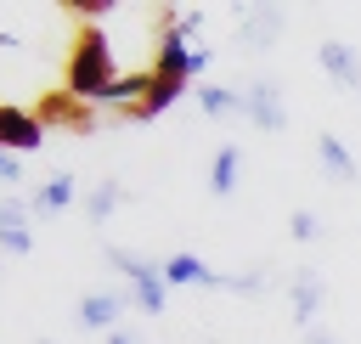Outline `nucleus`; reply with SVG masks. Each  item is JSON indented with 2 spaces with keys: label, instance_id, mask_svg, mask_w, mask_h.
Here are the masks:
<instances>
[{
  "label": "nucleus",
  "instance_id": "nucleus-4",
  "mask_svg": "<svg viewBox=\"0 0 361 344\" xmlns=\"http://www.w3.org/2000/svg\"><path fill=\"white\" fill-rule=\"evenodd\" d=\"M130 305H135V299H130V288H90V293H79L73 321H79L85 333H113V327H118V316H124Z\"/></svg>",
  "mask_w": 361,
  "mask_h": 344
},
{
  "label": "nucleus",
  "instance_id": "nucleus-8",
  "mask_svg": "<svg viewBox=\"0 0 361 344\" xmlns=\"http://www.w3.org/2000/svg\"><path fill=\"white\" fill-rule=\"evenodd\" d=\"M220 276H226V271H214V265L197 259L192 248H180V254L164 259V282H169V288H220Z\"/></svg>",
  "mask_w": 361,
  "mask_h": 344
},
{
  "label": "nucleus",
  "instance_id": "nucleus-24",
  "mask_svg": "<svg viewBox=\"0 0 361 344\" xmlns=\"http://www.w3.org/2000/svg\"><path fill=\"white\" fill-rule=\"evenodd\" d=\"M203 344H220V338H203Z\"/></svg>",
  "mask_w": 361,
  "mask_h": 344
},
{
  "label": "nucleus",
  "instance_id": "nucleus-6",
  "mask_svg": "<svg viewBox=\"0 0 361 344\" xmlns=\"http://www.w3.org/2000/svg\"><path fill=\"white\" fill-rule=\"evenodd\" d=\"M282 28H288V11L282 6H248L237 17V45L243 51H265V45L282 39Z\"/></svg>",
  "mask_w": 361,
  "mask_h": 344
},
{
  "label": "nucleus",
  "instance_id": "nucleus-19",
  "mask_svg": "<svg viewBox=\"0 0 361 344\" xmlns=\"http://www.w3.org/2000/svg\"><path fill=\"white\" fill-rule=\"evenodd\" d=\"M68 6H73L85 23H96V17H107V11H113V0H68Z\"/></svg>",
  "mask_w": 361,
  "mask_h": 344
},
{
  "label": "nucleus",
  "instance_id": "nucleus-20",
  "mask_svg": "<svg viewBox=\"0 0 361 344\" xmlns=\"http://www.w3.org/2000/svg\"><path fill=\"white\" fill-rule=\"evenodd\" d=\"M0 180H6V186L23 180V158H17V152H0Z\"/></svg>",
  "mask_w": 361,
  "mask_h": 344
},
{
  "label": "nucleus",
  "instance_id": "nucleus-15",
  "mask_svg": "<svg viewBox=\"0 0 361 344\" xmlns=\"http://www.w3.org/2000/svg\"><path fill=\"white\" fill-rule=\"evenodd\" d=\"M73 197H79V180H73V169H56V175H45V186L34 192V203H28V209H34V214H62Z\"/></svg>",
  "mask_w": 361,
  "mask_h": 344
},
{
  "label": "nucleus",
  "instance_id": "nucleus-9",
  "mask_svg": "<svg viewBox=\"0 0 361 344\" xmlns=\"http://www.w3.org/2000/svg\"><path fill=\"white\" fill-rule=\"evenodd\" d=\"M28 214H34V209H28L23 197H0V248L17 254V259L34 248V226H28Z\"/></svg>",
  "mask_w": 361,
  "mask_h": 344
},
{
  "label": "nucleus",
  "instance_id": "nucleus-5",
  "mask_svg": "<svg viewBox=\"0 0 361 344\" xmlns=\"http://www.w3.org/2000/svg\"><path fill=\"white\" fill-rule=\"evenodd\" d=\"M45 147V124L28 113V107H17V102H0V152H39Z\"/></svg>",
  "mask_w": 361,
  "mask_h": 344
},
{
  "label": "nucleus",
  "instance_id": "nucleus-18",
  "mask_svg": "<svg viewBox=\"0 0 361 344\" xmlns=\"http://www.w3.org/2000/svg\"><path fill=\"white\" fill-rule=\"evenodd\" d=\"M322 231H327V226H322L316 209H293V214H288V237H293V242H316Z\"/></svg>",
  "mask_w": 361,
  "mask_h": 344
},
{
  "label": "nucleus",
  "instance_id": "nucleus-16",
  "mask_svg": "<svg viewBox=\"0 0 361 344\" xmlns=\"http://www.w3.org/2000/svg\"><path fill=\"white\" fill-rule=\"evenodd\" d=\"M197 113H203V118H231V113H243V90H237V85L197 79Z\"/></svg>",
  "mask_w": 361,
  "mask_h": 344
},
{
  "label": "nucleus",
  "instance_id": "nucleus-2",
  "mask_svg": "<svg viewBox=\"0 0 361 344\" xmlns=\"http://www.w3.org/2000/svg\"><path fill=\"white\" fill-rule=\"evenodd\" d=\"M107 265H113V271H124V288H130V299H135L147 316H164V305H169L164 265H152L147 254H135V248H118V242H107Z\"/></svg>",
  "mask_w": 361,
  "mask_h": 344
},
{
  "label": "nucleus",
  "instance_id": "nucleus-21",
  "mask_svg": "<svg viewBox=\"0 0 361 344\" xmlns=\"http://www.w3.org/2000/svg\"><path fill=\"white\" fill-rule=\"evenodd\" d=\"M107 344H147V338H141V333H135V327H130V321H118V327H113V333H107Z\"/></svg>",
  "mask_w": 361,
  "mask_h": 344
},
{
  "label": "nucleus",
  "instance_id": "nucleus-13",
  "mask_svg": "<svg viewBox=\"0 0 361 344\" xmlns=\"http://www.w3.org/2000/svg\"><path fill=\"white\" fill-rule=\"evenodd\" d=\"M237 175H243V141H220L214 158H209V192L214 197H231L237 192Z\"/></svg>",
  "mask_w": 361,
  "mask_h": 344
},
{
  "label": "nucleus",
  "instance_id": "nucleus-22",
  "mask_svg": "<svg viewBox=\"0 0 361 344\" xmlns=\"http://www.w3.org/2000/svg\"><path fill=\"white\" fill-rule=\"evenodd\" d=\"M305 344H338V338H333L327 327H310V333H305Z\"/></svg>",
  "mask_w": 361,
  "mask_h": 344
},
{
  "label": "nucleus",
  "instance_id": "nucleus-3",
  "mask_svg": "<svg viewBox=\"0 0 361 344\" xmlns=\"http://www.w3.org/2000/svg\"><path fill=\"white\" fill-rule=\"evenodd\" d=\"M243 118L254 130H288V102H282V85L271 73H254L243 85Z\"/></svg>",
  "mask_w": 361,
  "mask_h": 344
},
{
  "label": "nucleus",
  "instance_id": "nucleus-1",
  "mask_svg": "<svg viewBox=\"0 0 361 344\" xmlns=\"http://www.w3.org/2000/svg\"><path fill=\"white\" fill-rule=\"evenodd\" d=\"M113 79H118V62H113L107 28H102V23H79V34H73V51H68V96H79V102H96V96H102Z\"/></svg>",
  "mask_w": 361,
  "mask_h": 344
},
{
  "label": "nucleus",
  "instance_id": "nucleus-12",
  "mask_svg": "<svg viewBox=\"0 0 361 344\" xmlns=\"http://www.w3.org/2000/svg\"><path fill=\"white\" fill-rule=\"evenodd\" d=\"M316 164H322V169H327V175H333L338 186H350V180L361 175L355 152H350V147H344V141H338L333 130H322V135H316Z\"/></svg>",
  "mask_w": 361,
  "mask_h": 344
},
{
  "label": "nucleus",
  "instance_id": "nucleus-7",
  "mask_svg": "<svg viewBox=\"0 0 361 344\" xmlns=\"http://www.w3.org/2000/svg\"><path fill=\"white\" fill-rule=\"evenodd\" d=\"M288 305H293V321L310 333V327H316V310L327 305V282H322V271H310V265L288 271Z\"/></svg>",
  "mask_w": 361,
  "mask_h": 344
},
{
  "label": "nucleus",
  "instance_id": "nucleus-11",
  "mask_svg": "<svg viewBox=\"0 0 361 344\" xmlns=\"http://www.w3.org/2000/svg\"><path fill=\"white\" fill-rule=\"evenodd\" d=\"M124 197H130V186H124L118 175H102V180L85 192V220H90V226H107V220L124 209Z\"/></svg>",
  "mask_w": 361,
  "mask_h": 344
},
{
  "label": "nucleus",
  "instance_id": "nucleus-14",
  "mask_svg": "<svg viewBox=\"0 0 361 344\" xmlns=\"http://www.w3.org/2000/svg\"><path fill=\"white\" fill-rule=\"evenodd\" d=\"M39 124H68V130H90V113L79 107V96H62V90H45L39 107H34Z\"/></svg>",
  "mask_w": 361,
  "mask_h": 344
},
{
  "label": "nucleus",
  "instance_id": "nucleus-23",
  "mask_svg": "<svg viewBox=\"0 0 361 344\" xmlns=\"http://www.w3.org/2000/svg\"><path fill=\"white\" fill-rule=\"evenodd\" d=\"M34 344H56V338H34Z\"/></svg>",
  "mask_w": 361,
  "mask_h": 344
},
{
  "label": "nucleus",
  "instance_id": "nucleus-10",
  "mask_svg": "<svg viewBox=\"0 0 361 344\" xmlns=\"http://www.w3.org/2000/svg\"><path fill=\"white\" fill-rule=\"evenodd\" d=\"M316 62H322V73H333L338 85L361 90V51H355L350 39H322V45H316Z\"/></svg>",
  "mask_w": 361,
  "mask_h": 344
},
{
  "label": "nucleus",
  "instance_id": "nucleus-17",
  "mask_svg": "<svg viewBox=\"0 0 361 344\" xmlns=\"http://www.w3.org/2000/svg\"><path fill=\"white\" fill-rule=\"evenodd\" d=\"M220 288H226V293H243V299H259L271 282H265V271L254 265V271H231V276H220Z\"/></svg>",
  "mask_w": 361,
  "mask_h": 344
}]
</instances>
